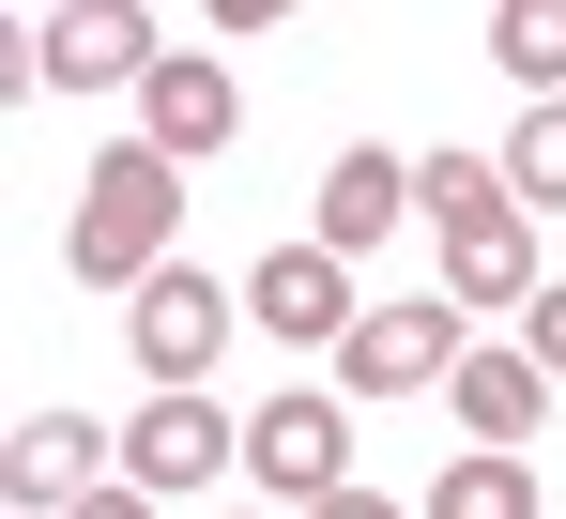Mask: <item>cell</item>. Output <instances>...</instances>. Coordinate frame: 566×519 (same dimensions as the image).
Segmentation results:
<instances>
[{"label": "cell", "instance_id": "obj_9", "mask_svg": "<svg viewBox=\"0 0 566 519\" xmlns=\"http://www.w3.org/2000/svg\"><path fill=\"white\" fill-rule=\"evenodd\" d=\"M230 123H245V92H230V62H199V46H169V62L138 77V138H154L169 169L230 153Z\"/></svg>", "mask_w": 566, "mask_h": 519}, {"label": "cell", "instance_id": "obj_5", "mask_svg": "<svg viewBox=\"0 0 566 519\" xmlns=\"http://www.w3.org/2000/svg\"><path fill=\"white\" fill-rule=\"evenodd\" d=\"M154 62H169V46H154L138 0H62V15H31V77H62V92H138Z\"/></svg>", "mask_w": 566, "mask_h": 519}, {"label": "cell", "instance_id": "obj_18", "mask_svg": "<svg viewBox=\"0 0 566 519\" xmlns=\"http://www.w3.org/2000/svg\"><path fill=\"white\" fill-rule=\"evenodd\" d=\"M62 519H154V489H93V505H62Z\"/></svg>", "mask_w": 566, "mask_h": 519}, {"label": "cell", "instance_id": "obj_6", "mask_svg": "<svg viewBox=\"0 0 566 519\" xmlns=\"http://www.w3.org/2000/svg\"><path fill=\"white\" fill-rule=\"evenodd\" d=\"M245 321L291 337V351H353V321H368V306H353V260L337 245H276L261 275H245Z\"/></svg>", "mask_w": 566, "mask_h": 519}, {"label": "cell", "instance_id": "obj_17", "mask_svg": "<svg viewBox=\"0 0 566 519\" xmlns=\"http://www.w3.org/2000/svg\"><path fill=\"white\" fill-rule=\"evenodd\" d=\"M521 351H536V367H552V382H566V275H552V290H536V321H521Z\"/></svg>", "mask_w": 566, "mask_h": 519}, {"label": "cell", "instance_id": "obj_10", "mask_svg": "<svg viewBox=\"0 0 566 519\" xmlns=\"http://www.w3.org/2000/svg\"><path fill=\"white\" fill-rule=\"evenodd\" d=\"M398 214H413V169H398V153H382V138H353V153H337V169H322V214H306V245H337V260H368L382 230H398Z\"/></svg>", "mask_w": 566, "mask_h": 519}, {"label": "cell", "instance_id": "obj_2", "mask_svg": "<svg viewBox=\"0 0 566 519\" xmlns=\"http://www.w3.org/2000/svg\"><path fill=\"white\" fill-rule=\"evenodd\" d=\"M245 337V306L199 275V260H169L154 290H138V321H123V351L154 367V398H214V351Z\"/></svg>", "mask_w": 566, "mask_h": 519}, {"label": "cell", "instance_id": "obj_3", "mask_svg": "<svg viewBox=\"0 0 566 519\" xmlns=\"http://www.w3.org/2000/svg\"><path fill=\"white\" fill-rule=\"evenodd\" d=\"M474 321L444 306V290H413V306H368L353 321V351H337V398H429V382H460Z\"/></svg>", "mask_w": 566, "mask_h": 519}, {"label": "cell", "instance_id": "obj_8", "mask_svg": "<svg viewBox=\"0 0 566 519\" xmlns=\"http://www.w3.org/2000/svg\"><path fill=\"white\" fill-rule=\"evenodd\" d=\"M107 443L123 428H93V413H15V443H0V489H15V519H62V505H93L107 474Z\"/></svg>", "mask_w": 566, "mask_h": 519}, {"label": "cell", "instance_id": "obj_11", "mask_svg": "<svg viewBox=\"0 0 566 519\" xmlns=\"http://www.w3.org/2000/svg\"><path fill=\"white\" fill-rule=\"evenodd\" d=\"M444 398H460V428L490 443V458H521V443L552 428V367H536V351H460Z\"/></svg>", "mask_w": 566, "mask_h": 519}, {"label": "cell", "instance_id": "obj_4", "mask_svg": "<svg viewBox=\"0 0 566 519\" xmlns=\"http://www.w3.org/2000/svg\"><path fill=\"white\" fill-rule=\"evenodd\" d=\"M245 474H261L276 505H337V489H353V413L306 398V382L261 398V413H245Z\"/></svg>", "mask_w": 566, "mask_h": 519}, {"label": "cell", "instance_id": "obj_12", "mask_svg": "<svg viewBox=\"0 0 566 519\" xmlns=\"http://www.w3.org/2000/svg\"><path fill=\"white\" fill-rule=\"evenodd\" d=\"M536 290H552V275H536V230H521V214H505V230H460V245H444V306H460V321H505V306L536 321Z\"/></svg>", "mask_w": 566, "mask_h": 519}, {"label": "cell", "instance_id": "obj_16", "mask_svg": "<svg viewBox=\"0 0 566 519\" xmlns=\"http://www.w3.org/2000/svg\"><path fill=\"white\" fill-rule=\"evenodd\" d=\"M505 199H552V214H566V92L521 107V138H505Z\"/></svg>", "mask_w": 566, "mask_h": 519}, {"label": "cell", "instance_id": "obj_15", "mask_svg": "<svg viewBox=\"0 0 566 519\" xmlns=\"http://www.w3.org/2000/svg\"><path fill=\"white\" fill-rule=\"evenodd\" d=\"M490 62L552 107V77H566V0H505V15H490Z\"/></svg>", "mask_w": 566, "mask_h": 519}, {"label": "cell", "instance_id": "obj_19", "mask_svg": "<svg viewBox=\"0 0 566 519\" xmlns=\"http://www.w3.org/2000/svg\"><path fill=\"white\" fill-rule=\"evenodd\" d=\"M306 519H413V505H382V489H337V505H306Z\"/></svg>", "mask_w": 566, "mask_h": 519}, {"label": "cell", "instance_id": "obj_1", "mask_svg": "<svg viewBox=\"0 0 566 519\" xmlns=\"http://www.w3.org/2000/svg\"><path fill=\"white\" fill-rule=\"evenodd\" d=\"M185 245V169L154 153V138H107L93 169H77V230H62V275L77 290H154Z\"/></svg>", "mask_w": 566, "mask_h": 519}, {"label": "cell", "instance_id": "obj_7", "mask_svg": "<svg viewBox=\"0 0 566 519\" xmlns=\"http://www.w3.org/2000/svg\"><path fill=\"white\" fill-rule=\"evenodd\" d=\"M245 458V428L214 413V398H154L138 428H123V489H154V505H185V489H214Z\"/></svg>", "mask_w": 566, "mask_h": 519}, {"label": "cell", "instance_id": "obj_13", "mask_svg": "<svg viewBox=\"0 0 566 519\" xmlns=\"http://www.w3.org/2000/svg\"><path fill=\"white\" fill-rule=\"evenodd\" d=\"M413 199H429V230H444V245L521 214V199H505V153H429V169H413Z\"/></svg>", "mask_w": 566, "mask_h": 519}, {"label": "cell", "instance_id": "obj_14", "mask_svg": "<svg viewBox=\"0 0 566 519\" xmlns=\"http://www.w3.org/2000/svg\"><path fill=\"white\" fill-rule=\"evenodd\" d=\"M429 519H536V458H490V443L444 458L429 474Z\"/></svg>", "mask_w": 566, "mask_h": 519}]
</instances>
